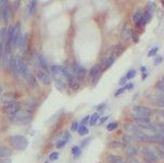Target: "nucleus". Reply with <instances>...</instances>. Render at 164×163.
Instances as JSON below:
<instances>
[{
    "instance_id": "nucleus-1",
    "label": "nucleus",
    "mask_w": 164,
    "mask_h": 163,
    "mask_svg": "<svg viewBox=\"0 0 164 163\" xmlns=\"http://www.w3.org/2000/svg\"><path fill=\"white\" fill-rule=\"evenodd\" d=\"M10 140H11L12 146L17 150H24L28 145V141H27L26 137L22 136V135H14L10 138Z\"/></svg>"
},
{
    "instance_id": "nucleus-2",
    "label": "nucleus",
    "mask_w": 164,
    "mask_h": 163,
    "mask_svg": "<svg viewBox=\"0 0 164 163\" xmlns=\"http://www.w3.org/2000/svg\"><path fill=\"white\" fill-rule=\"evenodd\" d=\"M17 69H19V72H20L21 75H23L24 77L28 78V76L31 75L28 71V66H27V63L25 61L23 58L21 56H17Z\"/></svg>"
},
{
    "instance_id": "nucleus-3",
    "label": "nucleus",
    "mask_w": 164,
    "mask_h": 163,
    "mask_svg": "<svg viewBox=\"0 0 164 163\" xmlns=\"http://www.w3.org/2000/svg\"><path fill=\"white\" fill-rule=\"evenodd\" d=\"M141 153H142L144 159L146 160L147 162L154 163L159 160V157L156 155V152H154V151H152L151 149H149V148H147V147H144V148L141 149Z\"/></svg>"
},
{
    "instance_id": "nucleus-4",
    "label": "nucleus",
    "mask_w": 164,
    "mask_h": 163,
    "mask_svg": "<svg viewBox=\"0 0 164 163\" xmlns=\"http://www.w3.org/2000/svg\"><path fill=\"white\" fill-rule=\"evenodd\" d=\"M21 110V106L17 102H11V103H8V104H4L3 107V111L6 113L10 115V116H12L14 118L15 116V114Z\"/></svg>"
},
{
    "instance_id": "nucleus-5",
    "label": "nucleus",
    "mask_w": 164,
    "mask_h": 163,
    "mask_svg": "<svg viewBox=\"0 0 164 163\" xmlns=\"http://www.w3.org/2000/svg\"><path fill=\"white\" fill-rule=\"evenodd\" d=\"M14 118H15L17 122H21V123L29 122L31 118H32V112L28 110H22V109H21V110L15 114Z\"/></svg>"
},
{
    "instance_id": "nucleus-6",
    "label": "nucleus",
    "mask_w": 164,
    "mask_h": 163,
    "mask_svg": "<svg viewBox=\"0 0 164 163\" xmlns=\"http://www.w3.org/2000/svg\"><path fill=\"white\" fill-rule=\"evenodd\" d=\"M133 113L149 118V116L152 115V110L150 108L145 107V106H134L133 107Z\"/></svg>"
},
{
    "instance_id": "nucleus-7",
    "label": "nucleus",
    "mask_w": 164,
    "mask_h": 163,
    "mask_svg": "<svg viewBox=\"0 0 164 163\" xmlns=\"http://www.w3.org/2000/svg\"><path fill=\"white\" fill-rule=\"evenodd\" d=\"M72 72H73V74L75 76H78V77H81V78L84 77L87 73L86 70L84 69L81 64H78V63H74V64L72 65Z\"/></svg>"
},
{
    "instance_id": "nucleus-8",
    "label": "nucleus",
    "mask_w": 164,
    "mask_h": 163,
    "mask_svg": "<svg viewBox=\"0 0 164 163\" xmlns=\"http://www.w3.org/2000/svg\"><path fill=\"white\" fill-rule=\"evenodd\" d=\"M37 77H38V79H39L41 83H44L45 85H50V84H51V78H50V76L48 75V73H47L46 71H44V70H39V71H38Z\"/></svg>"
},
{
    "instance_id": "nucleus-9",
    "label": "nucleus",
    "mask_w": 164,
    "mask_h": 163,
    "mask_svg": "<svg viewBox=\"0 0 164 163\" xmlns=\"http://www.w3.org/2000/svg\"><path fill=\"white\" fill-rule=\"evenodd\" d=\"M124 130H126V132H128V133L134 134V135L142 134V132H141V130L138 127V125L131 124V123H127V124H125V125H124Z\"/></svg>"
},
{
    "instance_id": "nucleus-10",
    "label": "nucleus",
    "mask_w": 164,
    "mask_h": 163,
    "mask_svg": "<svg viewBox=\"0 0 164 163\" xmlns=\"http://www.w3.org/2000/svg\"><path fill=\"white\" fill-rule=\"evenodd\" d=\"M8 66H9V69L12 71L13 75H14L15 77L19 76L20 72H19V69H17V58L14 57V56H12V57L10 58L9 63H8Z\"/></svg>"
},
{
    "instance_id": "nucleus-11",
    "label": "nucleus",
    "mask_w": 164,
    "mask_h": 163,
    "mask_svg": "<svg viewBox=\"0 0 164 163\" xmlns=\"http://www.w3.org/2000/svg\"><path fill=\"white\" fill-rule=\"evenodd\" d=\"M82 79L83 78L78 77V76H75L73 75L72 77L69 79V85L70 87L72 88L73 90H77L79 87H81V83H82Z\"/></svg>"
},
{
    "instance_id": "nucleus-12",
    "label": "nucleus",
    "mask_w": 164,
    "mask_h": 163,
    "mask_svg": "<svg viewBox=\"0 0 164 163\" xmlns=\"http://www.w3.org/2000/svg\"><path fill=\"white\" fill-rule=\"evenodd\" d=\"M99 74H100V68H99V65H94L89 70V72H88V78L90 81L96 82V79L99 77Z\"/></svg>"
},
{
    "instance_id": "nucleus-13",
    "label": "nucleus",
    "mask_w": 164,
    "mask_h": 163,
    "mask_svg": "<svg viewBox=\"0 0 164 163\" xmlns=\"http://www.w3.org/2000/svg\"><path fill=\"white\" fill-rule=\"evenodd\" d=\"M131 118H133V120H134V121L138 122L139 124H151L150 118H147V116H142V115H138V114L133 113Z\"/></svg>"
},
{
    "instance_id": "nucleus-14",
    "label": "nucleus",
    "mask_w": 164,
    "mask_h": 163,
    "mask_svg": "<svg viewBox=\"0 0 164 163\" xmlns=\"http://www.w3.org/2000/svg\"><path fill=\"white\" fill-rule=\"evenodd\" d=\"M133 21L137 26H140L141 24H144V14L141 13V11H137L133 16Z\"/></svg>"
},
{
    "instance_id": "nucleus-15",
    "label": "nucleus",
    "mask_w": 164,
    "mask_h": 163,
    "mask_svg": "<svg viewBox=\"0 0 164 163\" xmlns=\"http://www.w3.org/2000/svg\"><path fill=\"white\" fill-rule=\"evenodd\" d=\"M62 69H63V66L59 64H52L50 66V71H51V73H52V76L54 78L59 76V75H62Z\"/></svg>"
},
{
    "instance_id": "nucleus-16",
    "label": "nucleus",
    "mask_w": 164,
    "mask_h": 163,
    "mask_svg": "<svg viewBox=\"0 0 164 163\" xmlns=\"http://www.w3.org/2000/svg\"><path fill=\"white\" fill-rule=\"evenodd\" d=\"M124 151H125V153H126L128 157H134V155H136L138 153V149L134 146H131V145L124 147Z\"/></svg>"
},
{
    "instance_id": "nucleus-17",
    "label": "nucleus",
    "mask_w": 164,
    "mask_h": 163,
    "mask_svg": "<svg viewBox=\"0 0 164 163\" xmlns=\"http://www.w3.org/2000/svg\"><path fill=\"white\" fill-rule=\"evenodd\" d=\"M12 155V151L7 147H0V159H6Z\"/></svg>"
},
{
    "instance_id": "nucleus-18",
    "label": "nucleus",
    "mask_w": 164,
    "mask_h": 163,
    "mask_svg": "<svg viewBox=\"0 0 164 163\" xmlns=\"http://www.w3.org/2000/svg\"><path fill=\"white\" fill-rule=\"evenodd\" d=\"M25 42H26V36L23 35V34H21L19 38H17V48L20 49V50H23L25 47Z\"/></svg>"
},
{
    "instance_id": "nucleus-19",
    "label": "nucleus",
    "mask_w": 164,
    "mask_h": 163,
    "mask_svg": "<svg viewBox=\"0 0 164 163\" xmlns=\"http://www.w3.org/2000/svg\"><path fill=\"white\" fill-rule=\"evenodd\" d=\"M10 16H11V9H10V7H6V8L2 10V13H1V17L3 19V21L7 23L9 21V19H10Z\"/></svg>"
},
{
    "instance_id": "nucleus-20",
    "label": "nucleus",
    "mask_w": 164,
    "mask_h": 163,
    "mask_svg": "<svg viewBox=\"0 0 164 163\" xmlns=\"http://www.w3.org/2000/svg\"><path fill=\"white\" fill-rule=\"evenodd\" d=\"M107 161L109 163H122L123 162V160L121 157L119 155H109L107 157Z\"/></svg>"
},
{
    "instance_id": "nucleus-21",
    "label": "nucleus",
    "mask_w": 164,
    "mask_h": 163,
    "mask_svg": "<svg viewBox=\"0 0 164 163\" xmlns=\"http://www.w3.org/2000/svg\"><path fill=\"white\" fill-rule=\"evenodd\" d=\"M36 7H37V1H35V0L29 1L28 6H27V12H28V15H32V14L35 12Z\"/></svg>"
},
{
    "instance_id": "nucleus-22",
    "label": "nucleus",
    "mask_w": 164,
    "mask_h": 163,
    "mask_svg": "<svg viewBox=\"0 0 164 163\" xmlns=\"http://www.w3.org/2000/svg\"><path fill=\"white\" fill-rule=\"evenodd\" d=\"M154 126V134H163L164 135V123H156L153 125Z\"/></svg>"
},
{
    "instance_id": "nucleus-23",
    "label": "nucleus",
    "mask_w": 164,
    "mask_h": 163,
    "mask_svg": "<svg viewBox=\"0 0 164 163\" xmlns=\"http://www.w3.org/2000/svg\"><path fill=\"white\" fill-rule=\"evenodd\" d=\"M14 99H15V96L13 94H7L6 96H3L2 98V102L8 104V103H11V102H14Z\"/></svg>"
},
{
    "instance_id": "nucleus-24",
    "label": "nucleus",
    "mask_w": 164,
    "mask_h": 163,
    "mask_svg": "<svg viewBox=\"0 0 164 163\" xmlns=\"http://www.w3.org/2000/svg\"><path fill=\"white\" fill-rule=\"evenodd\" d=\"M115 62V58L112 57V56H110V57L106 58V60H104V69H108V68H110L111 65L113 64Z\"/></svg>"
},
{
    "instance_id": "nucleus-25",
    "label": "nucleus",
    "mask_w": 164,
    "mask_h": 163,
    "mask_svg": "<svg viewBox=\"0 0 164 163\" xmlns=\"http://www.w3.org/2000/svg\"><path fill=\"white\" fill-rule=\"evenodd\" d=\"M71 152H72V155H74V158H78L79 155H82V149H81V147L74 146L73 148H72Z\"/></svg>"
},
{
    "instance_id": "nucleus-26",
    "label": "nucleus",
    "mask_w": 164,
    "mask_h": 163,
    "mask_svg": "<svg viewBox=\"0 0 164 163\" xmlns=\"http://www.w3.org/2000/svg\"><path fill=\"white\" fill-rule=\"evenodd\" d=\"M99 118H100V115H99V113H94L90 116V120H89V124H90L91 126L96 125V123H98Z\"/></svg>"
},
{
    "instance_id": "nucleus-27",
    "label": "nucleus",
    "mask_w": 164,
    "mask_h": 163,
    "mask_svg": "<svg viewBox=\"0 0 164 163\" xmlns=\"http://www.w3.org/2000/svg\"><path fill=\"white\" fill-rule=\"evenodd\" d=\"M122 140H123V143H133V141H135V138H134V136H131V135H124L123 137H122Z\"/></svg>"
},
{
    "instance_id": "nucleus-28",
    "label": "nucleus",
    "mask_w": 164,
    "mask_h": 163,
    "mask_svg": "<svg viewBox=\"0 0 164 163\" xmlns=\"http://www.w3.org/2000/svg\"><path fill=\"white\" fill-rule=\"evenodd\" d=\"M77 132L79 135H82V136H84V135H87L88 134V128H87L86 126H83V125H79L77 128Z\"/></svg>"
},
{
    "instance_id": "nucleus-29",
    "label": "nucleus",
    "mask_w": 164,
    "mask_h": 163,
    "mask_svg": "<svg viewBox=\"0 0 164 163\" xmlns=\"http://www.w3.org/2000/svg\"><path fill=\"white\" fill-rule=\"evenodd\" d=\"M151 17H152L151 12H150V11H146V13L144 14V24L149 23L150 20H151Z\"/></svg>"
},
{
    "instance_id": "nucleus-30",
    "label": "nucleus",
    "mask_w": 164,
    "mask_h": 163,
    "mask_svg": "<svg viewBox=\"0 0 164 163\" xmlns=\"http://www.w3.org/2000/svg\"><path fill=\"white\" fill-rule=\"evenodd\" d=\"M56 87H57L58 89H64L66 87L65 83L63 81H60V79H57L56 81Z\"/></svg>"
},
{
    "instance_id": "nucleus-31",
    "label": "nucleus",
    "mask_w": 164,
    "mask_h": 163,
    "mask_svg": "<svg viewBox=\"0 0 164 163\" xmlns=\"http://www.w3.org/2000/svg\"><path fill=\"white\" fill-rule=\"evenodd\" d=\"M153 104H156V107L164 108V98H156V100L153 101Z\"/></svg>"
},
{
    "instance_id": "nucleus-32",
    "label": "nucleus",
    "mask_w": 164,
    "mask_h": 163,
    "mask_svg": "<svg viewBox=\"0 0 164 163\" xmlns=\"http://www.w3.org/2000/svg\"><path fill=\"white\" fill-rule=\"evenodd\" d=\"M117 126H119V124L116 122H112L110 123V124H108L107 125V130H109V132H112V130H114L117 128Z\"/></svg>"
},
{
    "instance_id": "nucleus-33",
    "label": "nucleus",
    "mask_w": 164,
    "mask_h": 163,
    "mask_svg": "<svg viewBox=\"0 0 164 163\" xmlns=\"http://www.w3.org/2000/svg\"><path fill=\"white\" fill-rule=\"evenodd\" d=\"M38 60H39V63H40V65L42 66V68H44V71H46V70H47V62H46L44 56H39V57H38Z\"/></svg>"
},
{
    "instance_id": "nucleus-34",
    "label": "nucleus",
    "mask_w": 164,
    "mask_h": 163,
    "mask_svg": "<svg viewBox=\"0 0 164 163\" xmlns=\"http://www.w3.org/2000/svg\"><path fill=\"white\" fill-rule=\"evenodd\" d=\"M125 76H126V78H127V79H133V78L136 76V71H135V70H129Z\"/></svg>"
},
{
    "instance_id": "nucleus-35",
    "label": "nucleus",
    "mask_w": 164,
    "mask_h": 163,
    "mask_svg": "<svg viewBox=\"0 0 164 163\" xmlns=\"http://www.w3.org/2000/svg\"><path fill=\"white\" fill-rule=\"evenodd\" d=\"M109 147H110L111 149L113 148V149H115V148H121L122 147V143H119V141H111L110 143H109Z\"/></svg>"
},
{
    "instance_id": "nucleus-36",
    "label": "nucleus",
    "mask_w": 164,
    "mask_h": 163,
    "mask_svg": "<svg viewBox=\"0 0 164 163\" xmlns=\"http://www.w3.org/2000/svg\"><path fill=\"white\" fill-rule=\"evenodd\" d=\"M158 50H159V47H154V48H152L151 50L148 52V57H153V56H156Z\"/></svg>"
},
{
    "instance_id": "nucleus-37",
    "label": "nucleus",
    "mask_w": 164,
    "mask_h": 163,
    "mask_svg": "<svg viewBox=\"0 0 164 163\" xmlns=\"http://www.w3.org/2000/svg\"><path fill=\"white\" fill-rule=\"evenodd\" d=\"M66 143H67V140H65V139H61V140H59L57 143V148H63V147L65 146Z\"/></svg>"
},
{
    "instance_id": "nucleus-38",
    "label": "nucleus",
    "mask_w": 164,
    "mask_h": 163,
    "mask_svg": "<svg viewBox=\"0 0 164 163\" xmlns=\"http://www.w3.org/2000/svg\"><path fill=\"white\" fill-rule=\"evenodd\" d=\"M58 158H59V153H58V152H52V153L49 155L50 161H56V160H58Z\"/></svg>"
},
{
    "instance_id": "nucleus-39",
    "label": "nucleus",
    "mask_w": 164,
    "mask_h": 163,
    "mask_svg": "<svg viewBox=\"0 0 164 163\" xmlns=\"http://www.w3.org/2000/svg\"><path fill=\"white\" fill-rule=\"evenodd\" d=\"M8 3H9L8 0H0V9L3 10L6 7H8Z\"/></svg>"
},
{
    "instance_id": "nucleus-40",
    "label": "nucleus",
    "mask_w": 164,
    "mask_h": 163,
    "mask_svg": "<svg viewBox=\"0 0 164 163\" xmlns=\"http://www.w3.org/2000/svg\"><path fill=\"white\" fill-rule=\"evenodd\" d=\"M156 88L160 90V91L164 93V81H161L160 83H158L156 84Z\"/></svg>"
},
{
    "instance_id": "nucleus-41",
    "label": "nucleus",
    "mask_w": 164,
    "mask_h": 163,
    "mask_svg": "<svg viewBox=\"0 0 164 163\" xmlns=\"http://www.w3.org/2000/svg\"><path fill=\"white\" fill-rule=\"evenodd\" d=\"M89 120H90V116H89V115H86V116H85V118L82 120V122H81V125L85 126L87 123H89Z\"/></svg>"
},
{
    "instance_id": "nucleus-42",
    "label": "nucleus",
    "mask_w": 164,
    "mask_h": 163,
    "mask_svg": "<svg viewBox=\"0 0 164 163\" xmlns=\"http://www.w3.org/2000/svg\"><path fill=\"white\" fill-rule=\"evenodd\" d=\"M154 8H156V2L151 1V2H149V3H148V10L147 11H150V12H151Z\"/></svg>"
},
{
    "instance_id": "nucleus-43",
    "label": "nucleus",
    "mask_w": 164,
    "mask_h": 163,
    "mask_svg": "<svg viewBox=\"0 0 164 163\" xmlns=\"http://www.w3.org/2000/svg\"><path fill=\"white\" fill-rule=\"evenodd\" d=\"M161 62H162V57H161V56H156V57L154 58L153 63L156 65H159V64H161Z\"/></svg>"
},
{
    "instance_id": "nucleus-44",
    "label": "nucleus",
    "mask_w": 164,
    "mask_h": 163,
    "mask_svg": "<svg viewBox=\"0 0 164 163\" xmlns=\"http://www.w3.org/2000/svg\"><path fill=\"white\" fill-rule=\"evenodd\" d=\"M127 163H139V162L134 157H127Z\"/></svg>"
},
{
    "instance_id": "nucleus-45",
    "label": "nucleus",
    "mask_w": 164,
    "mask_h": 163,
    "mask_svg": "<svg viewBox=\"0 0 164 163\" xmlns=\"http://www.w3.org/2000/svg\"><path fill=\"white\" fill-rule=\"evenodd\" d=\"M156 155H158V157L160 155L161 158H163V159H164V151L161 150L160 148H156Z\"/></svg>"
},
{
    "instance_id": "nucleus-46",
    "label": "nucleus",
    "mask_w": 164,
    "mask_h": 163,
    "mask_svg": "<svg viewBox=\"0 0 164 163\" xmlns=\"http://www.w3.org/2000/svg\"><path fill=\"white\" fill-rule=\"evenodd\" d=\"M131 37H133L134 42H138V41H139V36H138L137 34H135V33H131Z\"/></svg>"
},
{
    "instance_id": "nucleus-47",
    "label": "nucleus",
    "mask_w": 164,
    "mask_h": 163,
    "mask_svg": "<svg viewBox=\"0 0 164 163\" xmlns=\"http://www.w3.org/2000/svg\"><path fill=\"white\" fill-rule=\"evenodd\" d=\"M134 88V84L133 83H128V84H126L125 85V87H124V89L125 90H131Z\"/></svg>"
},
{
    "instance_id": "nucleus-48",
    "label": "nucleus",
    "mask_w": 164,
    "mask_h": 163,
    "mask_svg": "<svg viewBox=\"0 0 164 163\" xmlns=\"http://www.w3.org/2000/svg\"><path fill=\"white\" fill-rule=\"evenodd\" d=\"M78 128V122H73V124H72V127H71V130H77Z\"/></svg>"
},
{
    "instance_id": "nucleus-49",
    "label": "nucleus",
    "mask_w": 164,
    "mask_h": 163,
    "mask_svg": "<svg viewBox=\"0 0 164 163\" xmlns=\"http://www.w3.org/2000/svg\"><path fill=\"white\" fill-rule=\"evenodd\" d=\"M126 81H127V78H126V76H124V77H122L120 79L119 84L120 85H125V84H126Z\"/></svg>"
},
{
    "instance_id": "nucleus-50",
    "label": "nucleus",
    "mask_w": 164,
    "mask_h": 163,
    "mask_svg": "<svg viewBox=\"0 0 164 163\" xmlns=\"http://www.w3.org/2000/svg\"><path fill=\"white\" fill-rule=\"evenodd\" d=\"M108 118H109V115H107V116H102V118H100V121H99V124H103Z\"/></svg>"
},
{
    "instance_id": "nucleus-51",
    "label": "nucleus",
    "mask_w": 164,
    "mask_h": 163,
    "mask_svg": "<svg viewBox=\"0 0 164 163\" xmlns=\"http://www.w3.org/2000/svg\"><path fill=\"white\" fill-rule=\"evenodd\" d=\"M124 91H125V89H124V87H122V88H120V89L115 93V96H120L121 94H123Z\"/></svg>"
},
{
    "instance_id": "nucleus-52",
    "label": "nucleus",
    "mask_w": 164,
    "mask_h": 163,
    "mask_svg": "<svg viewBox=\"0 0 164 163\" xmlns=\"http://www.w3.org/2000/svg\"><path fill=\"white\" fill-rule=\"evenodd\" d=\"M104 108H106V104H104V103H101V104H98V106H97V110L101 111V110H103Z\"/></svg>"
},
{
    "instance_id": "nucleus-53",
    "label": "nucleus",
    "mask_w": 164,
    "mask_h": 163,
    "mask_svg": "<svg viewBox=\"0 0 164 163\" xmlns=\"http://www.w3.org/2000/svg\"><path fill=\"white\" fill-rule=\"evenodd\" d=\"M70 137H71L70 133H69V132H65V133H64V137H63V139H65V140H69V139H70Z\"/></svg>"
},
{
    "instance_id": "nucleus-54",
    "label": "nucleus",
    "mask_w": 164,
    "mask_h": 163,
    "mask_svg": "<svg viewBox=\"0 0 164 163\" xmlns=\"http://www.w3.org/2000/svg\"><path fill=\"white\" fill-rule=\"evenodd\" d=\"M90 140V138H88V139H85V140H83L82 141V147H84V146H86L87 143H88V141Z\"/></svg>"
},
{
    "instance_id": "nucleus-55",
    "label": "nucleus",
    "mask_w": 164,
    "mask_h": 163,
    "mask_svg": "<svg viewBox=\"0 0 164 163\" xmlns=\"http://www.w3.org/2000/svg\"><path fill=\"white\" fill-rule=\"evenodd\" d=\"M158 113L160 114L161 116H162V118H164V110H159V111H158Z\"/></svg>"
},
{
    "instance_id": "nucleus-56",
    "label": "nucleus",
    "mask_w": 164,
    "mask_h": 163,
    "mask_svg": "<svg viewBox=\"0 0 164 163\" xmlns=\"http://www.w3.org/2000/svg\"><path fill=\"white\" fill-rule=\"evenodd\" d=\"M141 72H144V73H147V69H146L145 66H142V68H141Z\"/></svg>"
},
{
    "instance_id": "nucleus-57",
    "label": "nucleus",
    "mask_w": 164,
    "mask_h": 163,
    "mask_svg": "<svg viewBox=\"0 0 164 163\" xmlns=\"http://www.w3.org/2000/svg\"><path fill=\"white\" fill-rule=\"evenodd\" d=\"M0 163H10V160H6V161L1 160V161H0Z\"/></svg>"
},
{
    "instance_id": "nucleus-58",
    "label": "nucleus",
    "mask_w": 164,
    "mask_h": 163,
    "mask_svg": "<svg viewBox=\"0 0 164 163\" xmlns=\"http://www.w3.org/2000/svg\"><path fill=\"white\" fill-rule=\"evenodd\" d=\"M14 3H15V4H14L15 7H19V6H20V3H21V2H20V1H15Z\"/></svg>"
},
{
    "instance_id": "nucleus-59",
    "label": "nucleus",
    "mask_w": 164,
    "mask_h": 163,
    "mask_svg": "<svg viewBox=\"0 0 164 163\" xmlns=\"http://www.w3.org/2000/svg\"><path fill=\"white\" fill-rule=\"evenodd\" d=\"M147 76H148V72H147V73H144V75H142V79H145V78L147 77Z\"/></svg>"
},
{
    "instance_id": "nucleus-60",
    "label": "nucleus",
    "mask_w": 164,
    "mask_h": 163,
    "mask_svg": "<svg viewBox=\"0 0 164 163\" xmlns=\"http://www.w3.org/2000/svg\"><path fill=\"white\" fill-rule=\"evenodd\" d=\"M1 93H2V88H1V87H0V94H1Z\"/></svg>"
},
{
    "instance_id": "nucleus-61",
    "label": "nucleus",
    "mask_w": 164,
    "mask_h": 163,
    "mask_svg": "<svg viewBox=\"0 0 164 163\" xmlns=\"http://www.w3.org/2000/svg\"><path fill=\"white\" fill-rule=\"evenodd\" d=\"M162 6H163V7H164V0H163V1H162Z\"/></svg>"
},
{
    "instance_id": "nucleus-62",
    "label": "nucleus",
    "mask_w": 164,
    "mask_h": 163,
    "mask_svg": "<svg viewBox=\"0 0 164 163\" xmlns=\"http://www.w3.org/2000/svg\"><path fill=\"white\" fill-rule=\"evenodd\" d=\"M46 163H49V162H46Z\"/></svg>"
},
{
    "instance_id": "nucleus-63",
    "label": "nucleus",
    "mask_w": 164,
    "mask_h": 163,
    "mask_svg": "<svg viewBox=\"0 0 164 163\" xmlns=\"http://www.w3.org/2000/svg\"><path fill=\"white\" fill-rule=\"evenodd\" d=\"M122 163H125V162H122Z\"/></svg>"
}]
</instances>
